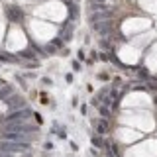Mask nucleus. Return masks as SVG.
Returning <instances> with one entry per match:
<instances>
[{
    "label": "nucleus",
    "mask_w": 157,
    "mask_h": 157,
    "mask_svg": "<svg viewBox=\"0 0 157 157\" xmlns=\"http://www.w3.org/2000/svg\"><path fill=\"white\" fill-rule=\"evenodd\" d=\"M29 141H0V151H6V153H26L29 151Z\"/></svg>",
    "instance_id": "f257e3e1"
},
{
    "label": "nucleus",
    "mask_w": 157,
    "mask_h": 157,
    "mask_svg": "<svg viewBox=\"0 0 157 157\" xmlns=\"http://www.w3.org/2000/svg\"><path fill=\"white\" fill-rule=\"evenodd\" d=\"M32 116H33V112L29 110V108H18V110H14L12 114H8L6 116V124H14V122H29L32 120Z\"/></svg>",
    "instance_id": "f03ea898"
},
{
    "label": "nucleus",
    "mask_w": 157,
    "mask_h": 157,
    "mask_svg": "<svg viewBox=\"0 0 157 157\" xmlns=\"http://www.w3.org/2000/svg\"><path fill=\"white\" fill-rule=\"evenodd\" d=\"M6 16L12 20V22H22V20H24V12H22L20 6L10 4V6H6Z\"/></svg>",
    "instance_id": "7ed1b4c3"
},
{
    "label": "nucleus",
    "mask_w": 157,
    "mask_h": 157,
    "mask_svg": "<svg viewBox=\"0 0 157 157\" xmlns=\"http://www.w3.org/2000/svg\"><path fill=\"white\" fill-rule=\"evenodd\" d=\"M102 20H110V12H94L90 16V24H96V22H102Z\"/></svg>",
    "instance_id": "20e7f679"
},
{
    "label": "nucleus",
    "mask_w": 157,
    "mask_h": 157,
    "mask_svg": "<svg viewBox=\"0 0 157 157\" xmlns=\"http://www.w3.org/2000/svg\"><path fill=\"white\" fill-rule=\"evenodd\" d=\"M6 102H8L10 106H16V108H24V106H26V102H24L20 96H8Z\"/></svg>",
    "instance_id": "39448f33"
},
{
    "label": "nucleus",
    "mask_w": 157,
    "mask_h": 157,
    "mask_svg": "<svg viewBox=\"0 0 157 157\" xmlns=\"http://www.w3.org/2000/svg\"><path fill=\"white\" fill-rule=\"evenodd\" d=\"M10 94H12V86L6 85V82H2V85H0V100H6Z\"/></svg>",
    "instance_id": "423d86ee"
},
{
    "label": "nucleus",
    "mask_w": 157,
    "mask_h": 157,
    "mask_svg": "<svg viewBox=\"0 0 157 157\" xmlns=\"http://www.w3.org/2000/svg\"><path fill=\"white\" fill-rule=\"evenodd\" d=\"M98 132H100V134H106V132H108V128H106V120H100V122H98Z\"/></svg>",
    "instance_id": "0eeeda50"
},
{
    "label": "nucleus",
    "mask_w": 157,
    "mask_h": 157,
    "mask_svg": "<svg viewBox=\"0 0 157 157\" xmlns=\"http://www.w3.org/2000/svg\"><path fill=\"white\" fill-rule=\"evenodd\" d=\"M22 55H24V57H28V59H33V61H36V55H33L32 51H24Z\"/></svg>",
    "instance_id": "6e6552de"
},
{
    "label": "nucleus",
    "mask_w": 157,
    "mask_h": 157,
    "mask_svg": "<svg viewBox=\"0 0 157 157\" xmlns=\"http://www.w3.org/2000/svg\"><path fill=\"white\" fill-rule=\"evenodd\" d=\"M108 112H110V110H108L106 106H102V108H100V114H102V116H108Z\"/></svg>",
    "instance_id": "1a4fd4ad"
},
{
    "label": "nucleus",
    "mask_w": 157,
    "mask_h": 157,
    "mask_svg": "<svg viewBox=\"0 0 157 157\" xmlns=\"http://www.w3.org/2000/svg\"><path fill=\"white\" fill-rule=\"evenodd\" d=\"M92 144H94V145H102V141H100V137H92Z\"/></svg>",
    "instance_id": "9d476101"
},
{
    "label": "nucleus",
    "mask_w": 157,
    "mask_h": 157,
    "mask_svg": "<svg viewBox=\"0 0 157 157\" xmlns=\"http://www.w3.org/2000/svg\"><path fill=\"white\" fill-rule=\"evenodd\" d=\"M0 157H12V153H6V151H0Z\"/></svg>",
    "instance_id": "9b49d317"
},
{
    "label": "nucleus",
    "mask_w": 157,
    "mask_h": 157,
    "mask_svg": "<svg viewBox=\"0 0 157 157\" xmlns=\"http://www.w3.org/2000/svg\"><path fill=\"white\" fill-rule=\"evenodd\" d=\"M94 2H96V4H104L106 0H94Z\"/></svg>",
    "instance_id": "f8f14e48"
},
{
    "label": "nucleus",
    "mask_w": 157,
    "mask_h": 157,
    "mask_svg": "<svg viewBox=\"0 0 157 157\" xmlns=\"http://www.w3.org/2000/svg\"><path fill=\"white\" fill-rule=\"evenodd\" d=\"M0 85H2V81H0Z\"/></svg>",
    "instance_id": "ddd939ff"
}]
</instances>
